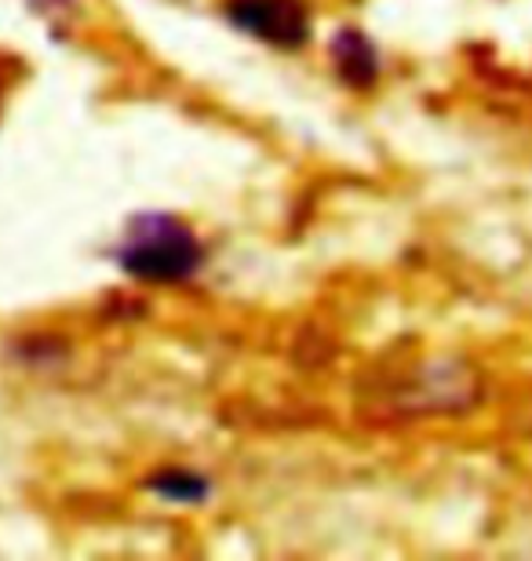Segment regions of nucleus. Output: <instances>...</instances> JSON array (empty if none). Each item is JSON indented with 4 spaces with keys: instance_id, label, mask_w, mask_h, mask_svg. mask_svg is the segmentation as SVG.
<instances>
[{
    "instance_id": "obj_1",
    "label": "nucleus",
    "mask_w": 532,
    "mask_h": 561,
    "mask_svg": "<svg viewBox=\"0 0 532 561\" xmlns=\"http://www.w3.org/2000/svg\"><path fill=\"white\" fill-rule=\"evenodd\" d=\"M117 263L124 274L146 285H183L205 266V244L183 219L150 211L132 219L128 233L121 238Z\"/></svg>"
},
{
    "instance_id": "obj_2",
    "label": "nucleus",
    "mask_w": 532,
    "mask_h": 561,
    "mask_svg": "<svg viewBox=\"0 0 532 561\" xmlns=\"http://www.w3.org/2000/svg\"><path fill=\"white\" fill-rule=\"evenodd\" d=\"M223 11L230 26L278 51H296L310 41L307 0H223Z\"/></svg>"
},
{
    "instance_id": "obj_3",
    "label": "nucleus",
    "mask_w": 532,
    "mask_h": 561,
    "mask_svg": "<svg viewBox=\"0 0 532 561\" xmlns=\"http://www.w3.org/2000/svg\"><path fill=\"white\" fill-rule=\"evenodd\" d=\"M328 51H332V62H336V73L343 77L350 88H372L380 77V55L372 48V41L365 37L361 30H339L332 44H328Z\"/></svg>"
},
{
    "instance_id": "obj_4",
    "label": "nucleus",
    "mask_w": 532,
    "mask_h": 561,
    "mask_svg": "<svg viewBox=\"0 0 532 561\" xmlns=\"http://www.w3.org/2000/svg\"><path fill=\"white\" fill-rule=\"evenodd\" d=\"M150 489L168 503H201L212 492V481L190 467H168L150 478Z\"/></svg>"
}]
</instances>
